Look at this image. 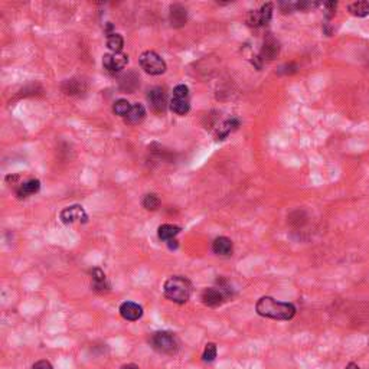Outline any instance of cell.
I'll list each match as a JSON object with an SVG mask.
<instances>
[{
	"label": "cell",
	"mask_w": 369,
	"mask_h": 369,
	"mask_svg": "<svg viewBox=\"0 0 369 369\" xmlns=\"http://www.w3.org/2000/svg\"><path fill=\"white\" fill-rule=\"evenodd\" d=\"M349 12L354 14V16H358V17H365V16H368L369 14L368 1H356V3L349 4Z\"/></svg>",
	"instance_id": "obj_21"
},
{
	"label": "cell",
	"mask_w": 369,
	"mask_h": 369,
	"mask_svg": "<svg viewBox=\"0 0 369 369\" xmlns=\"http://www.w3.org/2000/svg\"><path fill=\"white\" fill-rule=\"evenodd\" d=\"M217 345L212 342L206 343L205 345V349H204V354H202V359H204V362H212V361H215V358H217Z\"/></svg>",
	"instance_id": "obj_25"
},
{
	"label": "cell",
	"mask_w": 369,
	"mask_h": 369,
	"mask_svg": "<svg viewBox=\"0 0 369 369\" xmlns=\"http://www.w3.org/2000/svg\"><path fill=\"white\" fill-rule=\"evenodd\" d=\"M128 64V55L119 52V54H106L103 56V67L109 74H117L124 69Z\"/></svg>",
	"instance_id": "obj_7"
},
{
	"label": "cell",
	"mask_w": 369,
	"mask_h": 369,
	"mask_svg": "<svg viewBox=\"0 0 369 369\" xmlns=\"http://www.w3.org/2000/svg\"><path fill=\"white\" fill-rule=\"evenodd\" d=\"M163 293L166 299H169L170 301L178 303V304H185L191 299V281L183 275H172L164 283Z\"/></svg>",
	"instance_id": "obj_2"
},
{
	"label": "cell",
	"mask_w": 369,
	"mask_h": 369,
	"mask_svg": "<svg viewBox=\"0 0 369 369\" xmlns=\"http://www.w3.org/2000/svg\"><path fill=\"white\" fill-rule=\"evenodd\" d=\"M59 219L62 224H74V222H81L87 224L88 222V214L81 205H71L64 208L59 214Z\"/></svg>",
	"instance_id": "obj_6"
},
{
	"label": "cell",
	"mask_w": 369,
	"mask_h": 369,
	"mask_svg": "<svg viewBox=\"0 0 369 369\" xmlns=\"http://www.w3.org/2000/svg\"><path fill=\"white\" fill-rule=\"evenodd\" d=\"M143 206L147 211H157L160 206V199L156 193H147L143 198Z\"/></svg>",
	"instance_id": "obj_24"
},
{
	"label": "cell",
	"mask_w": 369,
	"mask_h": 369,
	"mask_svg": "<svg viewBox=\"0 0 369 369\" xmlns=\"http://www.w3.org/2000/svg\"><path fill=\"white\" fill-rule=\"evenodd\" d=\"M280 51V46L275 39L270 38L264 42V46H262V51H261V59H274Z\"/></svg>",
	"instance_id": "obj_18"
},
{
	"label": "cell",
	"mask_w": 369,
	"mask_h": 369,
	"mask_svg": "<svg viewBox=\"0 0 369 369\" xmlns=\"http://www.w3.org/2000/svg\"><path fill=\"white\" fill-rule=\"evenodd\" d=\"M39 189H41V182L38 179H29L26 182H23L22 185H19V188L16 189V196L19 199H23V198L38 193Z\"/></svg>",
	"instance_id": "obj_14"
},
{
	"label": "cell",
	"mask_w": 369,
	"mask_h": 369,
	"mask_svg": "<svg viewBox=\"0 0 369 369\" xmlns=\"http://www.w3.org/2000/svg\"><path fill=\"white\" fill-rule=\"evenodd\" d=\"M131 110V104L124 100V98H120L117 100L114 104H113V113L117 114V116H122V117H125L128 114V111Z\"/></svg>",
	"instance_id": "obj_22"
},
{
	"label": "cell",
	"mask_w": 369,
	"mask_h": 369,
	"mask_svg": "<svg viewBox=\"0 0 369 369\" xmlns=\"http://www.w3.org/2000/svg\"><path fill=\"white\" fill-rule=\"evenodd\" d=\"M150 346L162 355L173 356L179 352L180 343L175 333L167 330H159L150 336Z\"/></svg>",
	"instance_id": "obj_3"
},
{
	"label": "cell",
	"mask_w": 369,
	"mask_h": 369,
	"mask_svg": "<svg viewBox=\"0 0 369 369\" xmlns=\"http://www.w3.org/2000/svg\"><path fill=\"white\" fill-rule=\"evenodd\" d=\"M368 4H369V1H368Z\"/></svg>",
	"instance_id": "obj_30"
},
{
	"label": "cell",
	"mask_w": 369,
	"mask_h": 369,
	"mask_svg": "<svg viewBox=\"0 0 369 369\" xmlns=\"http://www.w3.org/2000/svg\"><path fill=\"white\" fill-rule=\"evenodd\" d=\"M140 67L150 75H162L167 68L163 58L154 51H146L140 55Z\"/></svg>",
	"instance_id": "obj_5"
},
{
	"label": "cell",
	"mask_w": 369,
	"mask_h": 369,
	"mask_svg": "<svg viewBox=\"0 0 369 369\" xmlns=\"http://www.w3.org/2000/svg\"><path fill=\"white\" fill-rule=\"evenodd\" d=\"M91 278H93V283H91V287L94 288L96 291H100V293H103V291H107L110 288L109 281H107V277H106V274L104 271L101 270V268H93L91 271Z\"/></svg>",
	"instance_id": "obj_15"
},
{
	"label": "cell",
	"mask_w": 369,
	"mask_h": 369,
	"mask_svg": "<svg viewBox=\"0 0 369 369\" xmlns=\"http://www.w3.org/2000/svg\"><path fill=\"white\" fill-rule=\"evenodd\" d=\"M120 315L128 322H136L143 316V307L134 301H124L120 306Z\"/></svg>",
	"instance_id": "obj_11"
},
{
	"label": "cell",
	"mask_w": 369,
	"mask_h": 369,
	"mask_svg": "<svg viewBox=\"0 0 369 369\" xmlns=\"http://www.w3.org/2000/svg\"><path fill=\"white\" fill-rule=\"evenodd\" d=\"M122 369H140V368L137 367L136 364H125V365L122 367Z\"/></svg>",
	"instance_id": "obj_28"
},
{
	"label": "cell",
	"mask_w": 369,
	"mask_h": 369,
	"mask_svg": "<svg viewBox=\"0 0 369 369\" xmlns=\"http://www.w3.org/2000/svg\"><path fill=\"white\" fill-rule=\"evenodd\" d=\"M346 369H359V367H358L356 364H354V362H351V364L346 367Z\"/></svg>",
	"instance_id": "obj_29"
},
{
	"label": "cell",
	"mask_w": 369,
	"mask_h": 369,
	"mask_svg": "<svg viewBox=\"0 0 369 369\" xmlns=\"http://www.w3.org/2000/svg\"><path fill=\"white\" fill-rule=\"evenodd\" d=\"M167 246L170 248V249H176L179 246L178 241L176 240H170V241H167Z\"/></svg>",
	"instance_id": "obj_27"
},
{
	"label": "cell",
	"mask_w": 369,
	"mask_h": 369,
	"mask_svg": "<svg viewBox=\"0 0 369 369\" xmlns=\"http://www.w3.org/2000/svg\"><path fill=\"white\" fill-rule=\"evenodd\" d=\"M107 46H109L110 51L114 52V54L122 52V49H123L124 46L123 36H122L120 33H116V32H113V33L107 35Z\"/></svg>",
	"instance_id": "obj_19"
},
{
	"label": "cell",
	"mask_w": 369,
	"mask_h": 369,
	"mask_svg": "<svg viewBox=\"0 0 369 369\" xmlns=\"http://www.w3.org/2000/svg\"><path fill=\"white\" fill-rule=\"evenodd\" d=\"M84 82L80 80H67L62 84V91L68 96H75L84 91Z\"/></svg>",
	"instance_id": "obj_20"
},
{
	"label": "cell",
	"mask_w": 369,
	"mask_h": 369,
	"mask_svg": "<svg viewBox=\"0 0 369 369\" xmlns=\"http://www.w3.org/2000/svg\"><path fill=\"white\" fill-rule=\"evenodd\" d=\"M144 119H146V109L141 104H133L131 110L125 116V123L134 125V124L141 123Z\"/></svg>",
	"instance_id": "obj_16"
},
{
	"label": "cell",
	"mask_w": 369,
	"mask_h": 369,
	"mask_svg": "<svg viewBox=\"0 0 369 369\" xmlns=\"http://www.w3.org/2000/svg\"><path fill=\"white\" fill-rule=\"evenodd\" d=\"M238 125H240V122H238V120H228L227 123L222 124V127H219L218 134H217V140H224V138L228 136L233 130H235Z\"/></svg>",
	"instance_id": "obj_23"
},
{
	"label": "cell",
	"mask_w": 369,
	"mask_h": 369,
	"mask_svg": "<svg viewBox=\"0 0 369 369\" xmlns=\"http://www.w3.org/2000/svg\"><path fill=\"white\" fill-rule=\"evenodd\" d=\"M169 19L173 27H182L186 25L188 22V10L185 6L175 3L170 6V12H169Z\"/></svg>",
	"instance_id": "obj_12"
},
{
	"label": "cell",
	"mask_w": 369,
	"mask_h": 369,
	"mask_svg": "<svg viewBox=\"0 0 369 369\" xmlns=\"http://www.w3.org/2000/svg\"><path fill=\"white\" fill-rule=\"evenodd\" d=\"M228 296V288L225 287H209L205 288L201 294V300L208 307H218Z\"/></svg>",
	"instance_id": "obj_8"
},
{
	"label": "cell",
	"mask_w": 369,
	"mask_h": 369,
	"mask_svg": "<svg viewBox=\"0 0 369 369\" xmlns=\"http://www.w3.org/2000/svg\"><path fill=\"white\" fill-rule=\"evenodd\" d=\"M182 231V228L178 225H172V224H163L159 227L157 230V235L162 241H170V240H175L179 235V233Z\"/></svg>",
	"instance_id": "obj_17"
},
{
	"label": "cell",
	"mask_w": 369,
	"mask_h": 369,
	"mask_svg": "<svg viewBox=\"0 0 369 369\" xmlns=\"http://www.w3.org/2000/svg\"><path fill=\"white\" fill-rule=\"evenodd\" d=\"M32 369H54V367L51 365V362H48L45 359H41V361H38V362L33 364Z\"/></svg>",
	"instance_id": "obj_26"
},
{
	"label": "cell",
	"mask_w": 369,
	"mask_h": 369,
	"mask_svg": "<svg viewBox=\"0 0 369 369\" xmlns=\"http://www.w3.org/2000/svg\"><path fill=\"white\" fill-rule=\"evenodd\" d=\"M212 251H214V254L221 255V257H230V255H233L234 251L233 241L227 237H218L212 243Z\"/></svg>",
	"instance_id": "obj_13"
},
{
	"label": "cell",
	"mask_w": 369,
	"mask_h": 369,
	"mask_svg": "<svg viewBox=\"0 0 369 369\" xmlns=\"http://www.w3.org/2000/svg\"><path fill=\"white\" fill-rule=\"evenodd\" d=\"M255 312L262 317H268L273 320H290L296 315V307L291 303L278 301L264 296L255 304Z\"/></svg>",
	"instance_id": "obj_1"
},
{
	"label": "cell",
	"mask_w": 369,
	"mask_h": 369,
	"mask_svg": "<svg viewBox=\"0 0 369 369\" xmlns=\"http://www.w3.org/2000/svg\"><path fill=\"white\" fill-rule=\"evenodd\" d=\"M170 110L178 114L185 116L191 110V101H189V88L185 84H179L173 90V97L170 100Z\"/></svg>",
	"instance_id": "obj_4"
},
{
	"label": "cell",
	"mask_w": 369,
	"mask_h": 369,
	"mask_svg": "<svg viewBox=\"0 0 369 369\" xmlns=\"http://www.w3.org/2000/svg\"><path fill=\"white\" fill-rule=\"evenodd\" d=\"M147 101L150 104V109L157 113V114H162L166 111V107H167V98H166V94H164L163 88L160 87H154L151 88L147 94Z\"/></svg>",
	"instance_id": "obj_10"
},
{
	"label": "cell",
	"mask_w": 369,
	"mask_h": 369,
	"mask_svg": "<svg viewBox=\"0 0 369 369\" xmlns=\"http://www.w3.org/2000/svg\"><path fill=\"white\" fill-rule=\"evenodd\" d=\"M273 16V3H265L262 4L258 10H252L248 14V25L249 26H262L267 25L271 20Z\"/></svg>",
	"instance_id": "obj_9"
}]
</instances>
